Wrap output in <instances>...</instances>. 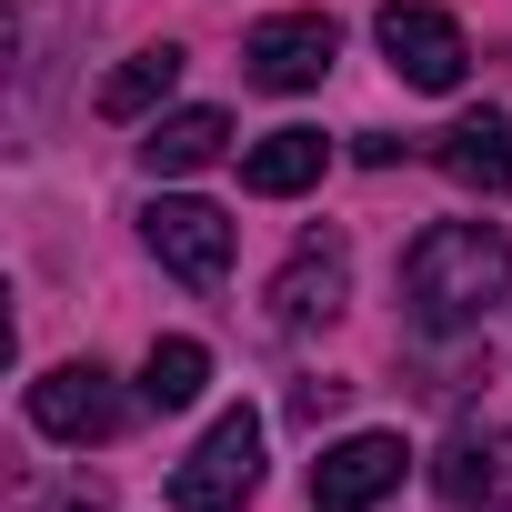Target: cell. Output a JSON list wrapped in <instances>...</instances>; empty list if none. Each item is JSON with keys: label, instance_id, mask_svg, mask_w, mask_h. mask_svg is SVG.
<instances>
[{"label": "cell", "instance_id": "obj_9", "mask_svg": "<svg viewBox=\"0 0 512 512\" xmlns=\"http://www.w3.org/2000/svg\"><path fill=\"white\" fill-rule=\"evenodd\" d=\"M432 492L452 512H512V422H462L432 462Z\"/></svg>", "mask_w": 512, "mask_h": 512}, {"label": "cell", "instance_id": "obj_11", "mask_svg": "<svg viewBox=\"0 0 512 512\" xmlns=\"http://www.w3.org/2000/svg\"><path fill=\"white\" fill-rule=\"evenodd\" d=\"M432 161H442L462 191H512V121H502V111H462V121L432 141Z\"/></svg>", "mask_w": 512, "mask_h": 512}, {"label": "cell", "instance_id": "obj_3", "mask_svg": "<svg viewBox=\"0 0 512 512\" xmlns=\"http://www.w3.org/2000/svg\"><path fill=\"white\" fill-rule=\"evenodd\" d=\"M332 61H342L332 11H272V21H251V41H241V81L251 91H322Z\"/></svg>", "mask_w": 512, "mask_h": 512}, {"label": "cell", "instance_id": "obj_12", "mask_svg": "<svg viewBox=\"0 0 512 512\" xmlns=\"http://www.w3.org/2000/svg\"><path fill=\"white\" fill-rule=\"evenodd\" d=\"M221 151H231V121H221V111H161V121L141 131V171H151V181L211 171Z\"/></svg>", "mask_w": 512, "mask_h": 512}, {"label": "cell", "instance_id": "obj_6", "mask_svg": "<svg viewBox=\"0 0 512 512\" xmlns=\"http://www.w3.org/2000/svg\"><path fill=\"white\" fill-rule=\"evenodd\" d=\"M412 472V442L402 432H342L322 462H312V512H382Z\"/></svg>", "mask_w": 512, "mask_h": 512}, {"label": "cell", "instance_id": "obj_7", "mask_svg": "<svg viewBox=\"0 0 512 512\" xmlns=\"http://www.w3.org/2000/svg\"><path fill=\"white\" fill-rule=\"evenodd\" d=\"M141 241H151V262L181 272L191 292H221V272H231V211H211V201L161 191V201L141 211Z\"/></svg>", "mask_w": 512, "mask_h": 512}, {"label": "cell", "instance_id": "obj_16", "mask_svg": "<svg viewBox=\"0 0 512 512\" xmlns=\"http://www.w3.org/2000/svg\"><path fill=\"white\" fill-rule=\"evenodd\" d=\"M342 392H352V382H302V392H292V412H302V422H322V412H342Z\"/></svg>", "mask_w": 512, "mask_h": 512}, {"label": "cell", "instance_id": "obj_14", "mask_svg": "<svg viewBox=\"0 0 512 512\" xmlns=\"http://www.w3.org/2000/svg\"><path fill=\"white\" fill-rule=\"evenodd\" d=\"M201 382H211V352H201L191 332L151 342V362H141V402H151V412H191V402H201Z\"/></svg>", "mask_w": 512, "mask_h": 512}, {"label": "cell", "instance_id": "obj_8", "mask_svg": "<svg viewBox=\"0 0 512 512\" xmlns=\"http://www.w3.org/2000/svg\"><path fill=\"white\" fill-rule=\"evenodd\" d=\"M342 292H352V241L322 221V231H302V241H292V262L272 272V322H282V332L332 322V312H342Z\"/></svg>", "mask_w": 512, "mask_h": 512}, {"label": "cell", "instance_id": "obj_2", "mask_svg": "<svg viewBox=\"0 0 512 512\" xmlns=\"http://www.w3.org/2000/svg\"><path fill=\"white\" fill-rule=\"evenodd\" d=\"M251 492H262V412L231 402L201 432V452L171 472V512H251Z\"/></svg>", "mask_w": 512, "mask_h": 512}, {"label": "cell", "instance_id": "obj_13", "mask_svg": "<svg viewBox=\"0 0 512 512\" xmlns=\"http://www.w3.org/2000/svg\"><path fill=\"white\" fill-rule=\"evenodd\" d=\"M171 81H181V51H171V41H151V51H131V61L101 81V101H91V111H101V121H141V111H161V101H171Z\"/></svg>", "mask_w": 512, "mask_h": 512}, {"label": "cell", "instance_id": "obj_10", "mask_svg": "<svg viewBox=\"0 0 512 512\" xmlns=\"http://www.w3.org/2000/svg\"><path fill=\"white\" fill-rule=\"evenodd\" d=\"M322 171H332V141L302 131V121H292V131H262V141L241 151V191H262V201H292V191H312Z\"/></svg>", "mask_w": 512, "mask_h": 512}, {"label": "cell", "instance_id": "obj_5", "mask_svg": "<svg viewBox=\"0 0 512 512\" xmlns=\"http://www.w3.org/2000/svg\"><path fill=\"white\" fill-rule=\"evenodd\" d=\"M121 422H131V392L101 362H51L31 382V432H51V442H111Z\"/></svg>", "mask_w": 512, "mask_h": 512}, {"label": "cell", "instance_id": "obj_1", "mask_svg": "<svg viewBox=\"0 0 512 512\" xmlns=\"http://www.w3.org/2000/svg\"><path fill=\"white\" fill-rule=\"evenodd\" d=\"M502 292H512V241H502V221H432V231L402 251V322L432 332V342L492 322Z\"/></svg>", "mask_w": 512, "mask_h": 512}, {"label": "cell", "instance_id": "obj_4", "mask_svg": "<svg viewBox=\"0 0 512 512\" xmlns=\"http://www.w3.org/2000/svg\"><path fill=\"white\" fill-rule=\"evenodd\" d=\"M372 41H382V61H392L412 91H462V71H472L462 21H452V11H432V0H382Z\"/></svg>", "mask_w": 512, "mask_h": 512}, {"label": "cell", "instance_id": "obj_15", "mask_svg": "<svg viewBox=\"0 0 512 512\" xmlns=\"http://www.w3.org/2000/svg\"><path fill=\"white\" fill-rule=\"evenodd\" d=\"M21 512H111L91 482H51V492H21Z\"/></svg>", "mask_w": 512, "mask_h": 512}]
</instances>
